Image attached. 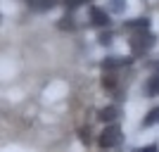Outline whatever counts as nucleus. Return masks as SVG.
<instances>
[{"instance_id":"f8f14e48","label":"nucleus","mask_w":159,"mask_h":152,"mask_svg":"<svg viewBox=\"0 0 159 152\" xmlns=\"http://www.w3.org/2000/svg\"><path fill=\"white\" fill-rule=\"evenodd\" d=\"M71 17H64V19H60V29H74V24H71Z\"/></svg>"},{"instance_id":"6e6552de","label":"nucleus","mask_w":159,"mask_h":152,"mask_svg":"<svg viewBox=\"0 0 159 152\" xmlns=\"http://www.w3.org/2000/svg\"><path fill=\"white\" fill-rule=\"evenodd\" d=\"M154 124H159V107H154V109H150V114H147L145 119H143V126H154Z\"/></svg>"},{"instance_id":"ddd939ff","label":"nucleus","mask_w":159,"mask_h":152,"mask_svg":"<svg viewBox=\"0 0 159 152\" xmlns=\"http://www.w3.org/2000/svg\"><path fill=\"white\" fill-rule=\"evenodd\" d=\"M100 43H102V45H109V43H112V33H109V31L100 33Z\"/></svg>"},{"instance_id":"f03ea898","label":"nucleus","mask_w":159,"mask_h":152,"mask_svg":"<svg viewBox=\"0 0 159 152\" xmlns=\"http://www.w3.org/2000/svg\"><path fill=\"white\" fill-rule=\"evenodd\" d=\"M121 143V128L119 126H107L105 131L100 133V145L102 147H114Z\"/></svg>"},{"instance_id":"1a4fd4ad","label":"nucleus","mask_w":159,"mask_h":152,"mask_svg":"<svg viewBox=\"0 0 159 152\" xmlns=\"http://www.w3.org/2000/svg\"><path fill=\"white\" fill-rule=\"evenodd\" d=\"M126 29H138V31H147V19H131Z\"/></svg>"},{"instance_id":"20e7f679","label":"nucleus","mask_w":159,"mask_h":152,"mask_svg":"<svg viewBox=\"0 0 159 152\" xmlns=\"http://www.w3.org/2000/svg\"><path fill=\"white\" fill-rule=\"evenodd\" d=\"M128 64H131V57H107L102 62L105 69H119V67H128Z\"/></svg>"},{"instance_id":"39448f33","label":"nucleus","mask_w":159,"mask_h":152,"mask_svg":"<svg viewBox=\"0 0 159 152\" xmlns=\"http://www.w3.org/2000/svg\"><path fill=\"white\" fill-rule=\"evenodd\" d=\"M31 10H38V12H45V10H52L57 5V0H26Z\"/></svg>"},{"instance_id":"9b49d317","label":"nucleus","mask_w":159,"mask_h":152,"mask_svg":"<svg viewBox=\"0 0 159 152\" xmlns=\"http://www.w3.org/2000/svg\"><path fill=\"white\" fill-rule=\"evenodd\" d=\"M124 7H126V2H124V0H112V10H114V12H121Z\"/></svg>"},{"instance_id":"0eeeda50","label":"nucleus","mask_w":159,"mask_h":152,"mask_svg":"<svg viewBox=\"0 0 159 152\" xmlns=\"http://www.w3.org/2000/svg\"><path fill=\"white\" fill-rule=\"evenodd\" d=\"M147 93H150V95H159V64H157V69H154V74L147 79Z\"/></svg>"},{"instance_id":"4468645a","label":"nucleus","mask_w":159,"mask_h":152,"mask_svg":"<svg viewBox=\"0 0 159 152\" xmlns=\"http://www.w3.org/2000/svg\"><path fill=\"white\" fill-rule=\"evenodd\" d=\"M138 152H157V145H150V147H140Z\"/></svg>"},{"instance_id":"9d476101","label":"nucleus","mask_w":159,"mask_h":152,"mask_svg":"<svg viewBox=\"0 0 159 152\" xmlns=\"http://www.w3.org/2000/svg\"><path fill=\"white\" fill-rule=\"evenodd\" d=\"M86 2H93V0H64V5L69 7V10H76V7L86 5Z\"/></svg>"},{"instance_id":"7ed1b4c3","label":"nucleus","mask_w":159,"mask_h":152,"mask_svg":"<svg viewBox=\"0 0 159 152\" xmlns=\"http://www.w3.org/2000/svg\"><path fill=\"white\" fill-rule=\"evenodd\" d=\"M90 24L93 26H109V14L102 7H90Z\"/></svg>"},{"instance_id":"423d86ee","label":"nucleus","mask_w":159,"mask_h":152,"mask_svg":"<svg viewBox=\"0 0 159 152\" xmlns=\"http://www.w3.org/2000/svg\"><path fill=\"white\" fill-rule=\"evenodd\" d=\"M98 117L102 121H114L116 117H119V107H114V105H109V107H102L98 112Z\"/></svg>"},{"instance_id":"f257e3e1","label":"nucleus","mask_w":159,"mask_h":152,"mask_svg":"<svg viewBox=\"0 0 159 152\" xmlns=\"http://www.w3.org/2000/svg\"><path fill=\"white\" fill-rule=\"evenodd\" d=\"M131 50L135 55H145V53H150L154 48V33H150V31H135L131 36Z\"/></svg>"}]
</instances>
